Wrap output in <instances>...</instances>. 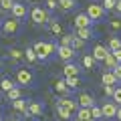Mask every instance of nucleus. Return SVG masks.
<instances>
[{
	"label": "nucleus",
	"mask_w": 121,
	"mask_h": 121,
	"mask_svg": "<svg viewBox=\"0 0 121 121\" xmlns=\"http://www.w3.org/2000/svg\"><path fill=\"white\" fill-rule=\"evenodd\" d=\"M32 48H35L36 52V59L39 60H51L52 55H56V44L51 43V40H36L35 44H32Z\"/></svg>",
	"instance_id": "f257e3e1"
},
{
	"label": "nucleus",
	"mask_w": 121,
	"mask_h": 121,
	"mask_svg": "<svg viewBox=\"0 0 121 121\" xmlns=\"http://www.w3.org/2000/svg\"><path fill=\"white\" fill-rule=\"evenodd\" d=\"M30 20L35 22V24H47L52 18H51V12L47 8H43V6H32L30 8Z\"/></svg>",
	"instance_id": "f03ea898"
},
{
	"label": "nucleus",
	"mask_w": 121,
	"mask_h": 121,
	"mask_svg": "<svg viewBox=\"0 0 121 121\" xmlns=\"http://www.w3.org/2000/svg\"><path fill=\"white\" fill-rule=\"evenodd\" d=\"M85 14L93 22H97V20H103L105 10H103V6H101V2H91V4H87V12Z\"/></svg>",
	"instance_id": "7ed1b4c3"
},
{
	"label": "nucleus",
	"mask_w": 121,
	"mask_h": 121,
	"mask_svg": "<svg viewBox=\"0 0 121 121\" xmlns=\"http://www.w3.org/2000/svg\"><path fill=\"white\" fill-rule=\"evenodd\" d=\"M32 81H35V75H32L30 69H18L16 71V85L28 87V85H32Z\"/></svg>",
	"instance_id": "20e7f679"
},
{
	"label": "nucleus",
	"mask_w": 121,
	"mask_h": 121,
	"mask_svg": "<svg viewBox=\"0 0 121 121\" xmlns=\"http://www.w3.org/2000/svg\"><path fill=\"white\" fill-rule=\"evenodd\" d=\"M56 56L60 59V63H73V59L77 56V52L71 47H60V44H56Z\"/></svg>",
	"instance_id": "39448f33"
},
{
	"label": "nucleus",
	"mask_w": 121,
	"mask_h": 121,
	"mask_svg": "<svg viewBox=\"0 0 121 121\" xmlns=\"http://www.w3.org/2000/svg\"><path fill=\"white\" fill-rule=\"evenodd\" d=\"M2 32L4 35H16L18 30H20V20H16V18H6V20H2Z\"/></svg>",
	"instance_id": "423d86ee"
},
{
	"label": "nucleus",
	"mask_w": 121,
	"mask_h": 121,
	"mask_svg": "<svg viewBox=\"0 0 121 121\" xmlns=\"http://www.w3.org/2000/svg\"><path fill=\"white\" fill-rule=\"evenodd\" d=\"M99 107H101V113H103V119H113V117L117 115V109H119L117 103H113V101H109V99L105 101L103 105H99Z\"/></svg>",
	"instance_id": "0eeeda50"
},
{
	"label": "nucleus",
	"mask_w": 121,
	"mask_h": 121,
	"mask_svg": "<svg viewBox=\"0 0 121 121\" xmlns=\"http://www.w3.org/2000/svg\"><path fill=\"white\" fill-rule=\"evenodd\" d=\"M77 101H79V107H83V109H91L93 105H97L95 97L91 95V93H87V91L79 93V95H77Z\"/></svg>",
	"instance_id": "6e6552de"
},
{
	"label": "nucleus",
	"mask_w": 121,
	"mask_h": 121,
	"mask_svg": "<svg viewBox=\"0 0 121 121\" xmlns=\"http://www.w3.org/2000/svg\"><path fill=\"white\" fill-rule=\"evenodd\" d=\"M93 24H95V22L91 20L85 12H79L77 16H75V28H93Z\"/></svg>",
	"instance_id": "1a4fd4ad"
},
{
	"label": "nucleus",
	"mask_w": 121,
	"mask_h": 121,
	"mask_svg": "<svg viewBox=\"0 0 121 121\" xmlns=\"http://www.w3.org/2000/svg\"><path fill=\"white\" fill-rule=\"evenodd\" d=\"M91 55H93V59H95V63H103L105 56L109 55V48L105 47V44H95L93 51H91Z\"/></svg>",
	"instance_id": "9d476101"
},
{
	"label": "nucleus",
	"mask_w": 121,
	"mask_h": 121,
	"mask_svg": "<svg viewBox=\"0 0 121 121\" xmlns=\"http://www.w3.org/2000/svg\"><path fill=\"white\" fill-rule=\"evenodd\" d=\"M56 103H60V105H65V107L69 109L71 113H77L79 109H81V107H79V101H77V99H73V97H60V99L56 101Z\"/></svg>",
	"instance_id": "9b49d317"
},
{
	"label": "nucleus",
	"mask_w": 121,
	"mask_h": 121,
	"mask_svg": "<svg viewBox=\"0 0 121 121\" xmlns=\"http://www.w3.org/2000/svg\"><path fill=\"white\" fill-rule=\"evenodd\" d=\"M63 75H65V79L79 77V75H81V67L75 65V63H65V67H63Z\"/></svg>",
	"instance_id": "f8f14e48"
},
{
	"label": "nucleus",
	"mask_w": 121,
	"mask_h": 121,
	"mask_svg": "<svg viewBox=\"0 0 121 121\" xmlns=\"http://www.w3.org/2000/svg\"><path fill=\"white\" fill-rule=\"evenodd\" d=\"M12 18H16V20H22V18L28 14V8H26V4H22V2H16V4L12 6Z\"/></svg>",
	"instance_id": "ddd939ff"
},
{
	"label": "nucleus",
	"mask_w": 121,
	"mask_h": 121,
	"mask_svg": "<svg viewBox=\"0 0 121 121\" xmlns=\"http://www.w3.org/2000/svg\"><path fill=\"white\" fill-rule=\"evenodd\" d=\"M44 113V107L40 101H30L28 103V117H40Z\"/></svg>",
	"instance_id": "4468645a"
},
{
	"label": "nucleus",
	"mask_w": 121,
	"mask_h": 121,
	"mask_svg": "<svg viewBox=\"0 0 121 121\" xmlns=\"http://www.w3.org/2000/svg\"><path fill=\"white\" fill-rule=\"evenodd\" d=\"M55 91L59 93L60 97H69L71 93H73V91L67 87V81H65V79H56V81H55Z\"/></svg>",
	"instance_id": "2eb2a0df"
},
{
	"label": "nucleus",
	"mask_w": 121,
	"mask_h": 121,
	"mask_svg": "<svg viewBox=\"0 0 121 121\" xmlns=\"http://www.w3.org/2000/svg\"><path fill=\"white\" fill-rule=\"evenodd\" d=\"M56 4H59L56 10H60V12H69V10H73L75 6H77V0H56Z\"/></svg>",
	"instance_id": "dca6fc26"
},
{
	"label": "nucleus",
	"mask_w": 121,
	"mask_h": 121,
	"mask_svg": "<svg viewBox=\"0 0 121 121\" xmlns=\"http://www.w3.org/2000/svg\"><path fill=\"white\" fill-rule=\"evenodd\" d=\"M12 109H14V111H18V113H24V115L28 117V103H26L24 99H16V101H12Z\"/></svg>",
	"instance_id": "f3484780"
},
{
	"label": "nucleus",
	"mask_w": 121,
	"mask_h": 121,
	"mask_svg": "<svg viewBox=\"0 0 121 121\" xmlns=\"http://www.w3.org/2000/svg\"><path fill=\"white\" fill-rule=\"evenodd\" d=\"M56 115H59V119H63V121H69L71 117H73V113H71L69 109L65 107V105L56 103Z\"/></svg>",
	"instance_id": "a211bd4d"
},
{
	"label": "nucleus",
	"mask_w": 121,
	"mask_h": 121,
	"mask_svg": "<svg viewBox=\"0 0 121 121\" xmlns=\"http://www.w3.org/2000/svg\"><path fill=\"white\" fill-rule=\"evenodd\" d=\"M75 36L87 43V40L93 36V28H75Z\"/></svg>",
	"instance_id": "6ab92c4d"
},
{
	"label": "nucleus",
	"mask_w": 121,
	"mask_h": 121,
	"mask_svg": "<svg viewBox=\"0 0 121 121\" xmlns=\"http://www.w3.org/2000/svg\"><path fill=\"white\" fill-rule=\"evenodd\" d=\"M101 81H103V85H111V87H115L117 83H119V81L115 79V75L111 73V71H105V73L101 75Z\"/></svg>",
	"instance_id": "aec40b11"
},
{
	"label": "nucleus",
	"mask_w": 121,
	"mask_h": 121,
	"mask_svg": "<svg viewBox=\"0 0 121 121\" xmlns=\"http://www.w3.org/2000/svg\"><path fill=\"white\" fill-rule=\"evenodd\" d=\"M107 48H109V52H115V51H119L121 48V39L119 36H109V43H107Z\"/></svg>",
	"instance_id": "412c9836"
},
{
	"label": "nucleus",
	"mask_w": 121,
	"mask_h": 121,
	"mask_svg": "<svg viewBox=\"0 0 121 121\" xmlns=\"http://www.w3.org/2000/svg\"><path fill=\"white\" fill-rule=\"evenodd\" d=\"M8 56L12 63H20L22 59H24V51H20V48H10L8 51Z\"/></svg>",
	"instance_id": "4be33fe9"
},
{
	"label": "nucleus",
	"mask_w": 121,
	"mask_h": 121,
	"mask_svg": "<svg viewBox=\"0 0 121 121\" xmlns=\"http://www.w3.org/2000/svg\"><path fill=\"white\" fill-rule=\"evenodd\" d=\"M75 121H93V117H91V109H79L77 111V117H75Z\"/></svg>",
	"instance_id": "5701e85b"
},
{
	"label": "nucleus",
	"mask_w": 121,
	"mask_h": 121,
	"mask_svg": "<svg viewBox=\"0 0 121 121\" xmlns=\"http://www.w3.org/2000/svg\"><path fill=\"white\" fill-rule=\"evenodd\" d=\"M14 87H18V85H16V83H12V79H8V77H4L2 81H0V91H4V93L12 91Z\"/></svg>",
	"instance_id": "b1692460"
},
{
	"label": "nucleus",
	"mask_w": 121,
	"mask_h": 121,
	"mask_svg": "<svg viewBox=\"0 0 121 121\" xmlns=\"http://www.w3.org/2000/svg\"><path fill=\"white\" fill-rule=\"evenodd\" d=\"M83 69H85V71H93V69H95V59H93L91 52L83 56Z\"/></svg>",
	"instance_id": "393cba45"
},
{
	"label": "nucleus",
	"mask_w": 121,
	"mask_h": 121,
	"mask_svg": "<svg viewBox=\"0 0 121 121\" xmlns=\"http://www.w3.org/2000/svg\"><path fill=\"white\" fill-rule=\"evenodd\" d=\"M67 81V87H69L71 91H77L79 87H81V77H69V79H65Z\"/></svg>",
	"instance_id": "a878e982"
},
{
	"label": "nucleus",
	"mask_w": 121,
	"mask_h": 121,
	"mask_svg": "<svg viewBox=\"0 0 121 121\" xmlns=\"http://www.w3.org/2000/svg\"><path fill=\"white\" fill-rule=\"evenodd\" d=\"M103 63H105V67H107L109 71H113V69H115L117 65H119V63H117V59L113 56V52H109V55L105 56V60H103Z\"/></svg>",
	"instance_id": "bb28decb"
},
{
	"label": "nucleus",
	"mask_w": 121,
	"mask_h": 121,
	"mask_svg": "<svg viewBox=\"0 0 121 121\" xmlns=\"http://www.w3.org/2000/svg\"><path fill=\"white\" fill-rule=\"evenodd\" d=\"M71 48H73L75 52H77V51H83V48H85V40L77 39V36L73 35V44H71Z\"/></svg>",
	"instance_id": "cd10ccee"
},
{
	"label": "nucleus",
	"mask_w": 121,
	"mask_h": 121,
	"mask_svg": "<svg viewBox=\"0 0 121 121\" xmlns=\"http://www.w3.org/2000/svg\"><path fill=\"white\" fill-rule=\"evenodd\" d=\"M24 59L28 60V63H36V60H39V59H36V52H35V48H32V47L24 51Z\"/></svg>",
	"instance_id": "c85d7f7f"
},
{
	"label": "nucleus",
	"mask_w": 121,
	"mask_h": 121,
	"mask_svg": "<svg viewBox=\"0 0 121 121\" xmlns=\"http://www.w3.org/2000/svg\"><path fill=\"white\" fill-rule=\"evenodd\" d=\"M6 95H8V99H10V101L22 99V95H20V87H14L12 91H8V93H6Z\"/></svg>",
	"instance_id": "c756f323"
},
{
	"label": "nucleus",
	"mask_w": 121,
	"mask_h": 121,
	"mask_svg": "<svg viewBox=\"0 0 121 121\" xmlns=\"http://www.w3.org/2000/svg\"><path fill=\"white\" fill-rule=\"evenodd\" d=\"M91 117H93V121L103 119V113H101V107H99V105H93V107H91Z\"/></svg>",
	"instance_id": "7c9ffc66"
},
{
	"label": "nucleus",
	"mask_w": 121,
	"mask_h": 121,
	"mask_svg": "<svg viewBox=\"0 0 121 121\" xmlns=\"http://www.w3.org/2000/svg\"><path fill=\"white\" fill-rule=\"evenodd\" d=\"M115 2L117 0H101V6L105 12H109V10H115Z\"/></svg>",
	"instance_id": "2f4dec72"
},
{
	"label": "nucleus",
	"mask_w": 121,
	"mask_h": 121,
	"mask_svg": "<svg viewBox=\"0 0 121 121\" xmlns=\"http://www.w3.org/2000/svg\"><path fill=\"white\" fill-rule=\"evenodd\" d=\"M60 47H71L73 44V35H60Z\"/></svg>",
	"instance_id": "473e14b6"
},
{
	"label": "nucleus",
	"mask_w": 121,
	"mask_h": 121,
	"mask_svg": "<svg viewBox=\"0 0 121 121\" xmlns=\"http://www.w3.org/2000/svg\"><path fill=\"white\" fill-rule=\"evenodd\" d=\"M14 4H16V0H0V8H2V10H8V12L12 10Z\"/></svg>",
	"instance_id": "72a5a7b5"
},
{
	"label": "nucleus",
	"mask_w": 121,
	"mask_h": 121,
	"mask_svg": "<svg viewBox=\"0 0 121 121\" xmlns=\"http://www.w3.org/2000/svg\"><path fill=\"white\" fill-rule=\"evenodd\" d=\"M51 30L55 32V35H63V26H60V22H56V20H51Z\"/></svg>",
	"instance_id": "f704fd0d"
},
{
	"label": "nucleus",
	"mask_w": 121,
	"mask_h": 121,
	"mask_svg": "<svg viewBox=\"0 0 121 121\" xmlns=\"http://www.w3.org/2000/svg\"><path fill=\"white\" fill-rule=\"evenodd\" d=\"M113 103H117V107H121V87H115V93L111 97Z\"/></svg>",
	"instance_id": "c9c22d12"
},
{
	"label": "nucleus",
	"mask_w": 121,
	"mask_h": 121,
	"mask_svg": "<svg viewBox=\"0 0 121 121\" xmlns=\"http://www.w3.org/2000/svg\"><path fill=\"white\" fill-rule=\"evenodd\" d=\"M44 8H47L48 12H55V10L59 8V4H56V0H44Z\"/></svg>",
	"instance_id": "e433bc0d"
},
{
	"label": "nucleus",
	"mask_w": 121,
	"mask_h": 121,
	"mask_svg": "<svg viewBox=\"0 0 121 121\" xmlns=\"http://www.w3.org/2000/svg\"><path fill=\"white\" fill-rule=\"evenodd\" d=\"M103 93H105V97H107V99H111L113 93H115V87H111V85H103Z\"/></svg>",
	"instance_id": "4c0bfd02"
},
{
	"label": "nucleus",
	"mask_w": 121,
	"mask_h": 121,
	"mask_svg": "<svg viewBox=\"0 0 121 121\" xmlns=\"http://www.w3.org/2000/svg\"><path fill=\"white\" fill-rule=\"evenodd\" d=\"M109 26H111L113 30H119V28H121V20H117V18H115V20L109 22Z\"/></svg>",
	"instance_id": "58836bf2"
},
{
	"label": "nucleus",
	"mask_w": 121,
	"mask_h": 121,
	"mask_svg": "<svg viewBox=\"0 0 121 121\" xmlns=\"http://www.w3.org/2000/svg\"><path fill=\"white\" fill-rule=\"evenodd\" d=\"M111 73H113V75H115V79H117V81H121V65H117V67H115V69H113V71H111Z\"/></svg>",
	"instance_id": "ea45409f"
},
{
	"label": "nucleus",
	"mask_w": 121,
	"mask_h": 121,
	"mask_svg": "<svg viewBox=\"0 0 121 121\" xmlns=\"http://www.w3.org/2000/svg\"><path fill=\"white\" fill-rule=\"evenodd\" d=\"M113 12L121 14V0H117V2H115V10H113Z\"/></svg>",
	"instance_id": "a19ab883"
},
{
	"label": "nucleus",
	"mask_w": 121,
	"mask_h": 121,
	"mask_svg": "<svg viewBox=\"0 0 121 121\" xmlns=\"http://www.w3.org/2000/svg\"><path fill=\"white\" fill-rule=\"evenodd\" d=\"M113 56H115V59H117V63L121 65V48H119V51H115V52H113Z\"/></svg>",
	"instance_id": "79ce46f5"
},
{
	"label": "nucleus",
	"mask_w": 121,
	"mask_h": 121,
	"mask_svg": "<svg viewBox=\"0 0 121 121\" xmlns=\"http://www.w3.org/2000/svg\"><path fill=\"white\" fill-rule=\"evenodd\" d=\"M115 119H119V121H121V107L117 109V115H115Z\"/></svg>",
	"instance_id": "37998d69"
},
{
	"label": "nucleus",
	"mask_w": 121,
	"mask_h": 121,
	"mask_svg": "<svg viewBox=\"0 0 121 121\" xmlns=\"http://www.w3.org/2000/svg\"><path fill=\"white\" fill-rule=\"evenodd\" d=\"M8 121H18V119H14V117H10V119H8Z\"/></svg>",
	"instance_id": "c03bdc74"
},
{
	"label": "nucleus",
	"mask_w": 121,
	"mask_h": 121,
	"mask_svg": "<svg viewBox=\"0 0 121 121\" xmlns=\"http://www.w3.org/2000/svg\"><path fill=\"white\" fill-rule=\"evenodd\" d=\"M32 2H40V0H32Z\"/></svg>",
	"instance_id": "a18cd8bd"
},
{
	"label": "nucleus",
	"mask_w": 121,
	"mask_h": 121,
	"mask_svg": "<svg viewBox=\"0 0 121 121\" xmlns=\"http://www.w3.org/2000/svg\"><path fill=\"white\" fill-rule=\"evenodd\" d=\"M0 69H2V63H0Z\"/></svg>",
	"instance_id": "49530a36"
},
{
	"label": "nucleus",
	"mask_w": 121,
	"mask_h": 121,
	"mask_svg": "<svg viewBox=\"0 0 121 121\" xmlns=\"http://www.w3.org/2000/svg\"><path fill=\"white\" fill-rule=\"evenodd\" d=\"M0 26H2V22H0Z\"/></svg>",
	"instance_id": "de8ad7c7"
},
{
	"label": "nucleus",
	"mask_w": 121,
	"mask_h": 121,
	"mask_svg": "<svg viewBox=\"0 0 121 121\" xmlns=\"http://www.w3.org/2000/svg\"><path fill=\"white\" fill-rule=\"evenodd\" d=\"M0 93H2V91H0Z\"/></svg>",
	"instance_id": "09e8293b"
},
{
	"label": "nucleus",
	"mask_w": 121,
	"mask_h": 121,
	"mask_svg": "<svg viewBox=\"0 0 121 121\" xmlns=\"http://www.w3.org/2000/svg\"><path fill=\"white\" fill-rule=\"evenodd\" d=\"M0 121H2V119H0Z\"/></svg>",
	"instance_id": "8fccbe9b"
}]
</instances>
